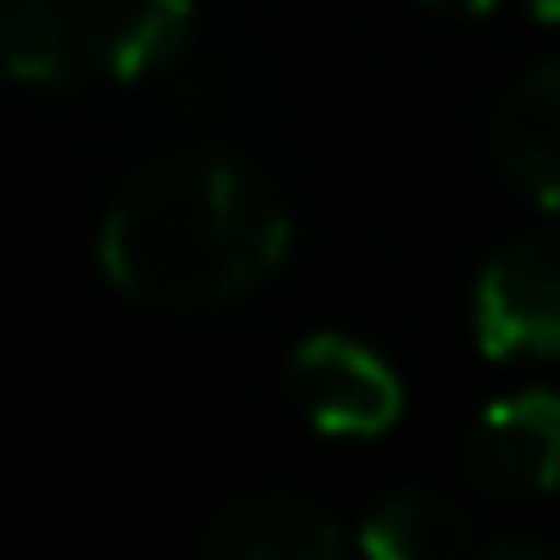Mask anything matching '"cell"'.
Wrapping results in <instances>:
<instances>
[{"instance_id":"1","label":"cell","mask_w":560,"mask_h":560,"mask_svg":"<svg viewBox=\"0 0 560 560\" xmlns=\"http://www.w3.org/2000/svg\"><path fill=\"white\" fill-rule=\"evenodd\" d=\"M290 254L278 187L223 151L158 158L115 194L97 230V266L127 302L211 314L254 295Z\"/></svg>"},{"instance_id":"2","label":"cell","mask_w":560,"mask_h":560,"mask_svg":"<svg viewBox=\"0 0 560 560\" xmlns=\"http://www.w3.org/2000/svg\"><path fill=\"white\" fill-rule=\"evenodd\" d=\"M290 398L319 434L368 440L404 416V386L368 343L343 331H314L290 355Z\"/></svg>"},{"instance_id":"3","label":"cell","mask_w":560,"mask_h":560,"mask_svg":"<svg viewBox=\"0 0 560 560\" xmlns=\"http://www.w3.org/2000/svg\"><path fill=\"white\" fill-rule=\"evenodd\" d=\"M476 343L488 355H560V230L518 235L482 266Z\"/></svg>"},{"instance_id":"4","label":"cell","mask_w":560,"mask_h":560,"mask_svg":"<svg viewBox=\"0 0 560 560\" xmlns=\"http://www.w3.org/2000/svg\"><path fill=\"white\" fill-rule=\"evenodd\" d=\"M464 476L494 500H542L560 488V392H512L476 416Z\"/></svg>"},{"instance_id":"5","label":"cell","mask_w":560,"mask_h":560,"mask_svg":"<svg viewBox=\"0 0 560 560\" xmlns=\"http://www.w3.org/2000/svg\"><path fill=\"white\" fill-rule=\"evenodd\" d=\"M199 548L218 560H338L343 530L331 512L295 494H242L211 512Z\"/></svg>"},{"instance_id":"6","label":"cell","mask_w":560,"mask_h":560,"mask_svg":"<svg viewBox=\"0 0 560 560\" xmlns=\"http://www.w3.org/2000/svg\"><path fill=\"white\" fill-rule=\"evenodd\" d=\"M494 163L524 199L560 211V61H542L500 97Z\"/></svg>"},{"instance_id":"7","label":"cell","mask_w":560,"mask_h":560,"mask_svg":"<svg viewBox=\"0 0 560 560\" xmlns=\"http://www.w3.org/2000/svg\"><path fill=\"white\" fill-rule=\"evenodd\" d=\"M194 31V0H85L79 37L109 79H151L182 55Z\"/></svg>"},{"instance_id":"8","label":"cell","mask_w":560,"mask_h":560,"mask_svg":"<svg viewBox=\"0 0 560 560\" xmlns=\"http://www.w3.org/2000/svg\"><path fill=\"white\" fill-rule=\"evenodd\" d=\"M79 55H85V37L67 0H0V79L67 85Z\"/></svg>"},{"instance_id":"9","label":"cell","mask_w":560,"mask_h":560,"mask_svg":"<svg viewBox=\"0 0 560 560\" xmlns=\"http://www.w3.org/2000/svg\"><path fill=\"white\" fill-rule=\"evenodd\" d=\"M476 536H470V518H464L452 500L440 494H422V488H398L386 494L362 524V548L374 560H452L464 555Z\"/></svg>"},{"instance_id":"10","label":"cell","mask_w":560,"mask_h":560,"mask_svg":"<svg viewBox=\"0 0 560 560\" xmlns=\"http://www.w3.org/2000/svg\"><path fill=\"white\" fill-rule=\"evenodd\" d=\"M482 555L488 560H560V542H548V536H494Z\"/></svg>"},{"instance_id":"11","label":"cell","mask_w":560,"mask_h":560,"mask_svg":"<svg viewBox=\"0 0 560 560\" xmlns=\"http://www.w3.org/2000/svg\"><path fill=\"white\" fill-rule=\"evenodd\" d=\"M428 7H446V13H488L494 0H428Z\"/></svg>"},{"instance_id":"12","label":"cell","mask_w":560,"mask_h":560,"mask_svg":"<svg viewBox=\"0 0 560 560\" xmlns=\"http://www.w3.org/2000/svg\"><path fill=\"white\" fill-rule=\"evenodd\" d=\"M524 7H530L542 25H560V0H524Z\"/></svg>"}]
</instances>
